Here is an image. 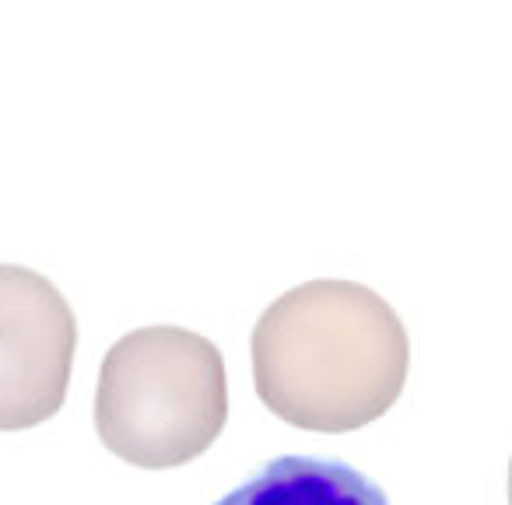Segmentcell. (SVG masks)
I'll return each mask as SVG.
<instances>
[{
    "label": "cell",
    "instance_id": "cell-1",
    "mask_svg": "<svg viewBox=\"0 0 512 505\" xmlns=\"http://www.w3.org/2000/svg\"><path fill=\"white\" fill-rule=\"evenodd\" d=\"M256 397L285 425L341 435L379 421L400 400L411 341L397 309L355 281H306L256 320Z\"/></svg>",
    "mask_w": 512,
    "mask_h": 505
},
{
    "label": "cell",
    "instance_id": "cell-2",
    "mask_svg": "<svg viewBox=\"0 0 512 505\" xmlns=\"http://www.w3.org/2000/svg\"><path fill=\"white\" fill-rule=\"evenodd\" d=\"M228 421L225 358L183 327H141L102 358L95 432L120 460L169 470L204 456Z\"/></svg>",
    "mask_w": 512,
    "mask_h": 505
},
{
    "label": "cell",
    "instance_id": "cell-3",
    "mask_svg": "<svg viewBox=\"0 0 512 505\" xmlns=\"http://www.w3.org/2000/svg\"><path fill=\"white\" fill-rule=\"evenodd\" d=\"M78 320L46 274L0 264V432H25L64 407Z\"/></svg>",
    "mask_w": 512,
    "mask_h": 505
},
{
    "label": "cell",
    "instance_id": "cell-4",
    "mask_svg": "<svg viewBox=\"0 0 512 505\" xmlns=\"http://www.w3.org/2000/svg\"><path fill=\"white\" fill-rule=\"evenodd\" d=\"M211 505H390V498L348 463L278 456Z\"/></svg>",
    "mask_w": 512,
    "mask_h": 505
},
{
    "label": "cell",
    "instance_id": "cell-5",
    "mask_svg": "<svg viewBox=\"0 0 512 505\" xmlns=\"http://www.w3.org/2000/svg\"><path fill=\"white\" fill-rule=\"evenodd\" d=\"M505 495H509V505H512V460H509V484H505Z\"/></svg>",
    "mask_w": 512,
    "mask_h": 505
}]
</instances>
